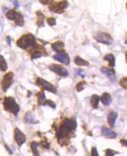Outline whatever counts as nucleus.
Wrapping results in <instances>:
<instances>
[{
	"instance_id": "f257e3e1",
	"label": "nucleus",
	"mask_w": 127,
	"mask_h": 156,
	"mask_svg": "<svg viewBox=\"0 0 127 156\" xmlns=\"http://www.w3.org/2000/svg\"><path fill=\"white\" fill-rule=\"evenodd\" d=\"M55 129L58 143L61 146H67L70 143V140L73 137L74 131L72 130L62 123L58 129L56 128Z\"/></svg>"
},
{
	"instance_id": "f03ea898",
	"label": "nucleus",
	"mask_w": 127,
	"mask_h": 156,
	"mask_svg": "<svg viewBox=\"0 0 127 156\" xmlns=\"http://www.w3.org/2000/svg\"><path fill=\"white\" fill-rule=\"evenodd\" d=\"M36 44L35 36L30 33L23 35L17 41V46L24 50L32 48Z\"/></svg>"
},
{
	"instance_id": "7ed1b4c3",
	"label": "nucleus",
	"mask_w": 127,
	"mask_h": 156,
	"mask_svg": "<svg viewBox=\"0 0 127 156\" xmlns=\"http://www.w3.org/2000/svg\"><path fill=\"white\" fill-rule=\"evenodd\" d=\"M3 105L5 111L13 114L15 116H17L20 111L19 105L16 102L15 99L11 97L4 98Z\"/></svg>"
},
{
	"instance_id": "20e7f679",
	"label": "nucleus",
	"mask_w": 127,
	"mask_h": 156,
	"mask_svg": "<svg viewBox=\"0 0 127 156\" xmlns=\"http://www.w3.org/2000/svg\"><path fill=\"white\" fill-rule=\"evenodd\" d=\"M68 7L69 2L67 0H62L59 2H54L50 4L49 7V9L54 13L61 14L64 13Z\"/></svg>"
},
{
	"instance_id": "39448f33",
	"label": "nucleus",
	"mask_w": 127,
	"mask_h": 156,
	"mask_svg": "<svg viewBox=\"0 0 127 156\" xmlns=\"http://www.w3.org/2000/svg\"><path fill=\"white\" fill-rule=\"evenodd\" d=\"M6 17L8 20L14 21L15 23L18 26H22L24 25L25 21L21 14L14 9L9 10L6 13Z\"/></svg>"
},
{
	"instance_id": "423d86ee",
	"label": "nucleus",
	"mask_w": 127,
	"mask_h": 156,
	"mask_svg": "<svg viewBox=\"0 0 127 156\" xmlns=\"http://www.w3.org/2000/svg\"><path fill=\"white\" fill-rule=\"evenodd\" d=\"M93 38L98 42L103 43L107 45L111 44L113 42L112 36H111L110 34H109L107 32H97L94 35Z\"/></svg>"
},
{
	"instance_id": "0eeeda50",
	"label": "nucleus",
	"mask_w": 127,
	"mask_h": 156,
	"mask_svg": "<svg viewBox=\"0 0 127 156\" xmlns=\"http://www.w3.org/2000/svg\"><path fill=\"white\" fill-rule=\"evenodd\" d=\"M36 84L37 85L41 87L43 90H46L54 94L57 92L56 88L52 83L41 77H38L36 79Z\"/></svg>"
},
{
	"instance_id": "6e6552de",
	"label": "nucleus",
	"mask_w": 127,
	"mask_h": 156,
	"mask_svg": "<svg viewBox=\"0 0 127 156\" xmlns=\"http://www.w3.org/2000/svg\"><path fill=\"white\" fill-rule=\"evenodd\" d=\"M30 52L32 59H38L41 58L42 56L47 55L45 49L38 44H35L33 47H32Z\"/></svg>"
},
{
	"instance_id": "1a4fd4ad",
	"label": "nucleus",
	"mask_w": 127,
	"mask_h": 156,
	"mask_svg": "<svg viewBox=\"0 0 127 156\" xmlns=\"http://www.w3.org/2000/svg\"><path fill=\"white\" fill-rule=\"evenodd\" d=\"M14 76V73L11 71L6 73L4 75L1 82L2 90H3L4 92L5 93L7 92V91L8 90V88L11 87V85L13 83Z\"/></svg>"
},
{
	"instance_id": "9d476101",
	"label": "nucleus",
	"mask_w": 127,
	"mask_h": 156,
	"mask_svg": "<svg viewBox=\"0 0 127 156\" xmlns=\"http://www.w3.org/2000/svg\"><path fill=\"white\" fill-rule=\"evenodd\" d=\"M49 69L50 70L61 77H67L69 75V72L67 69L61 64H52L49 66Z\"/></svg>"
},
{
	"instance_id": "9b49d317",
	"label": "nucleus",
	"mask_w": 127,
	"mask_h": 156,
	"mask_svg": "<svg viewBox=\"0 0 127 156\" xmlns=\"http://www.w3.org/2000/svg\"><path fill=\"white\" fill-rule=\"evenodd\" d=\"M53 59L67 66L69 65L70 63V59L69 56L66 52L58 53V54L53 56Z\"/></svg>"
},
{
	"instance_id": "f8f14e48",
	"label": "nucleus",
	"mask_w": 127,
	"mask_h": 156,
	"mask_svg": "<svg viewBox=\"0 0 127 156\" xmlns=\"http://www.w3.org/2000/svg\"><path fill=\"white\" fill-rule=\"evenodd\" d=\"M14 139L18 146H21L26 141V136L18 128L14 130Z\"/></svg>"
},
{
	"instance_id": "ddd939ff",
	"label": "nucleus",
	"mask_w": 127,
	"mask_h": 156,
	"mask_svg": "<svg viewBox=\"0 0 127 156\" xmlns=\"http://www.w3.org/2000/svg\"><path fill=\"white\" fill-rule=\"evenodd\" d=\"M62 123L73 131H75L77 127V123L76 120L73 118L69 119V118L65 117L63 120Z\"/></svg>"
},
{
	"instance_id": "4468645a",
	"label": "nucleus",
	"mask_w": 127,
	"mask_h": 156,
	"mask_svg": "<svg viewBox=\"0 0 127 156\" xmlns=\"http://www.w3.org/2000/svg\"><path fill=\"white\" fill-rule=\"evenodd\" d=\"M101 135L107 139H115L117 137V134L113 132L111 129L109 128L106 127V126H103L101 129Z\"/></svg>"
},
{
	"instance_id": "2eb2a0df",
	"label": "nucleus",
	"mask_w": 127,
	"mask_h": 156,
	"mask_svg": "<svg viewBox=\"0 0 127 156\" xmlns=\"http://www.w3.org/2000/svg\"><path fill=\"white\" fill-rule=\"evenodd\" d=\"M51 47L53 50L58 53H63L65 52V50L64 49V43L62 41H56L51 44Z\"/></svg>"
},
{
	"instance_id": "dca6fc26",
	"label": "nucleus",
	"mask_w": 127,
	"mask_h": 156,
	"mask_svg": "<svg viewBox=\"0 0 127 156\" xmlns=\"http://www.w3.org/2000/svg\"><path fill=\"white\" fill-rule=\"evenodd\" d=\"M118 117V114L116 112H110L107 117V122L108 125L111 127L114 128L116 119Z\"/></svg>"
},
{
	"instance_id": "f3484780",
	"label": "nucleus",
	"mask_w": 127,
	"mask_h": 156,
	"mask_svg": "<svg viewBox=\"0 0 127 156\" xmlns=\"http://www.w3.org/2000/svg\"><path fill=\"white\" fill-rule=\"evenodd\" d=\"M100 70L103 74H106V76L109 77V78L114 79V77L115 75V72L113 69L108 68L107 67H102L100 69Z\"/></svg>"
},
{
	"instance_id": "a211bd4d",
	"label": "nucleus",
	"mask_w": 127,
	"mask_h": 156,
	"mask_svg": "<svg viewBox=\"0 0 127 156\" xmlns=\"http://www.w3.org/2000/svg\"><path fill=\"white\" fill-rule=\"evenodd\" d=\"M38 20L36 21V25L39 28H42L44 26V20L45 15L41 11H38L36 12Z\"/></svg>"
},
{
	"instance_id": "6ab92c4d",
	"label": "nucleus",
	"mask_w": 127,
	"mask_h": 156,
	"mask_svg": "<svg viewBox=\"0 0 127 156\" xmlns=\"http://www.w3.org/2000/svg\"><path fill=\"white\" fill-rule=\"evenodd\" d=\"M100 99H101V101L102 102V103L105 105V106H108L110 104V103L112 101V98H111V95L108 93H104L101 98H100Z\"/></svg>"
},
{
	"instance_id": "aec40b11",
	"label": "nucleus",
	"mask_w": 127,
	"mask_h": 156,
	"mask_svg": "<svg viewBox=\"0 0 127 156\" xmlns=\"http://www.w3.org/2000/svg\"><path fill=\"white\" fill-rule=\"evenodd\" d=\"M74 63L79 66H89V63L85 60V59H82L81 57L77 56L74 59Z\"/></svg>"
},
{
	"instance_id": "412c9836",
	"label": "nucleus",
	"mask_w": 127,
	"mask_h": 156,
	"mask_svg": "<svg viewBox=\"0 0 127 156\" xmlns=\"http://www.w3.org/2000/svg\"><path fill=\"white\" fill-rule=\"evenodd\" d=\"M103 59L108 62L109 66L110 67H114L115 66V58L112 54L109 53L106 55Z\"/></svg>"
},
{
	"instance_id": "4be33fe9",
	"label": "nucleus",
	"mask_w": 127,
	"mask_h": 156,
	"mask_svg": "<svg viewBox=\"0 0 127 156\" xmlns=\"http://www.w3.org/2000/svg\"><path fill=\"white\" fill-rule=\"evenodd\" d=\"M99 101H100V97L99 95L96 94H94L91 96L90 99V103L94 109H97L98 108Z\"/></svg>"
},
{
	"instance_id": "5701e85b",
	"label": "nucleus",
	"mask_w": 127,
	"mask_h": 156,
	"mask_svg": "<svg viewBox=\"0 0 127 156\" xmlns=\"http://www.w3.org/2000/svg\"><path fill=\"white\" fill-rule=\"evenodd\" d=\"M8 69L7 63L4 56L0 55V70L2 71H5Z\"/></svg>"
},
{
	"instance_id": "b1692460",
	"label": "nucleus",
	"mask_w": 127,
	"mask_h": 156,
	"mask_svg": "<svg viewBox=\"0 0 127 156\" xmlns=\"http://www.w3.org/2000/svg\"><path fill=\"white\" fill-rule=\"evenodd\" d=\"M40 144V143H37L36 141H33L32 142V143L31 144V148L32 149V153H34V155L35 156H39V152L37 149V147L39 146V145Z\"/></svg>"
},
{
	"instance_id": "393cba45",
	"label": "nucleus",
	"mask_w": 127,
	"mask_h": 156,
	"mask_svg": "<svg viewBox=\"0 0 127 156\" xmlns=\"http://www.w3.org/2000/svg\"><path fill=\"white\" fill-rule=\"evenodd\" d=\"M25 120L26 122H28L30 123H35V117L33 114L31 112H28L25 117Z\"/></svg>"
},
{
	"instance_id": "a878e982",
	"label": "nucleus",
	"mask_w": 127,
	"mask_h": 156,
	"mask_svg": "<svg viewBox=\"0 0 127 156\" xmlns=\"http://www.w3.org/2000/svg\"><path fill=\"white\" fill-rule=\"evenodd\" d=\"M43 91L44 90H42V91H40V92H38L36 94V96L38 97V105H42L43 102H44V100L46 98Z\"/></svg>"
},
{
	"instance_id": "bb28decb",
	"label": "nucleus",
	"mask_w": 127,
	"mask_h": 156,
	"mask_svg": "<svg viewBox=\"0 0 127 156\" xmlns=\"http://www.w3.org/2000/svg\"><path fill=\"white\" fill-rule=\"evenodd\" d=\"M42 105H47L50 108H52V109H56V105L55 102L50 99H46L44 101V102H43Z\"/></svg>"
},
{
	"instance_id": "cd10ccee",
	"label": "nucleus",
	"mask_w": 127,
	"mask_h": 156,
	"mask_svg": "<svg viewBox=\"0 0 127 156\" xmlns=\"http://www.w3.org/2000/svg\"><path fill=\"white\" fill-rule=\"evenodd\" d=\"M85 84H86V82L85 81H80L78 83H77L76 85V88L77 92H81L82 91H83L84 90V85Z\"/></svg>"
},
{
	"instance_id": "c85d7f7f",
	"label": "nucleus",
	"mask_w": 127,
	"mask_h": 156,
	"mask_svg": "<svg viewBox=\"0 0 127 156\" xmlns=\"http://www.w3.org/2000/svg\"><path fill=\"white\" fill-rule=\"evenodd\" d=\"M119 84H120V85L123 88H124V90H126L127 89V77H125L122 78V79L120 81Z\"/></svg>"
},
{
	"instance_id": "c756f323",
	"label": "nucleus",
	"mask_w": 127,
	"mask_h": 156,
	"mask_svg": "<svg viewBox=\"0 0 127 156\" xmlns=\"http://www.w3.org/2000/svg\"><path fill=\"white\" fill-rule=\"evenodd\" d=\"M119 152H115V151H114L111 149H107L106 151V156H113L116 155L117 154H118Z\"/></svg>"
},
{
	"instance_id": "7c9ffc66",
	"label": "nucleus",
	"mask_w": 127,
	"mask_h": 156,
	"mask_svg": "<svg viewBox=\"0 0 127 156\" xmlns=\"http://www.w3.org/2000/svg\"><path fill=\"white\" fill-rule=\"evenodd\" d=\"M47 22L48 23V25L50 26H53L54 25H55L56 24V19L53 17H50V18H48L47 19Z\"/></svg>"
},
{
	"instance_id": "2f4dec72",
	"label": "nucleus",
	"mask_w": 127,
	"mask_h": 156,
	"mask_svg": "<svg viewBox=\"0 0 127 156\" xmlns=\"http://www.w3.org/2000/svg\"><path fill=\"white\" fill-rule=\"evenodd\" d=\"M91 155L92 156H99V154L97 152V149L96 147H93L91 151Z\"/></svg>"
},
{
	"instance_id": "473e14b6",
	"label": "nucleus",
	"mask_w": 127,
	"mask_h": 156,
	"mask_svg": "<svg viewBox=\"0 0 127 156\" xmlns=\"http://www.w3.org/2000/svg\"><path fill=\"white\" fill-rule=\"evenodd\" d=\"M43 5H50L53 2V0H39Z\"/></svg>"
},
{
	"instance_id": "72a5a7b5",
	"label": "nucleus",
	"mask_w": 127,
	"mask_h": 156,
	"mask_svg": "<svg viewBox=\"0 0 127 156\" xmlns=\"http://www.w3.org/2000/svg\"><path fill=\"white\" fill-rule=\"evenodd\" d=\"M41 144H42L43 147L45 149H49L50 143L47 141V140L42 141L41 142Z\"/></svg>"
},
{
	"instance_id": "f704fd0d",
	"label": "nucleus",
	"mask_w": 127,
	"mask_h": 156,
	"mask_svg": "<svg viewBox=\"0 0 127 156\" xmlns=\"http://www.w3.org/2000/svg\"><path fill=\"white\" fill-rule=\"evenodd\" d=\"M120 143L125 147H127V140H124V139H121L120 140Z\"/></svg>"
},
{
	"instance_id": "c9c22d12",
	"label": "nucleus",
	"mask_w": 127,
	"mask_h": 156,
	"mask_svg": "<svg viewBox=\"0 0 127 156\" xmlns=\"http://www.w3.org/2000/svg\"><path fill=\"white\" fill-rule=\"evenodd\" d=\"M5 148H6V149L8 150V152H9V153L10 154V155H12V150L8 146V145L7 144H5Z\"/></svg>"
},
{
	"instance_id": "e433bc0d",
	"label": "nucleus",
	"mask_w": 127,
	"mask_h": 156,
	"mask_svg": "<svg viewBox=\"0 0 127 156\" xmlns=\"http://www.w3.org/2000/svg\"><path fill=\"white\" fill-rule=\"evenodd\" d=\"M76 73L77 75H81L82 73H83V70L82 69H77V70H76Z\"/></svg>"
},
{
	"instance_id": "4c0bfd02",
	"label": "nucleus",
	"mask_w": 127,
	"mask_h": 156,
	"mask_svg": "<svg viewBox=\"0 0 127 156\" xmlns=\"http://www.w3.org/2000/svg\"><path fill=\"white\" fill-rule=\"evenodd\" d=\"M14 5H15V7H16V8H18V2H17V0H14Z\"/></svg>"
},
{
	"instance_id": "58836bf2",
	"label": "nucleus",
	"mask_w": 127,
	"mask_h": 156,
	"mask_svg": "<svg viewBox=\"0 0 127 156\" xmlns=\"http://www.w3.org/2000/svg\"><path fill=\"white\" fill-rule=\"evenodd\" d=\"M7 41L8 42V43L10 45L11 44V38L9 36H7Z\"/></svg>"
},
{
	"instance_id": "ea45409f",
	"label": "nucleus",
	"mask_w": 127,
	"mask_h": 156,
	"mask_svg": "<svg viewBox=\"0 0 127 156\" xmlns=\"http://www.w3.org/2000/svg\"><path fill=\"white\" fill-rule=\"evenodd\" d=\"M32 95V92L31 91H28V97L29 98Z\"/></svg>"
},
{
	"instance_id": "a19ab883",
	"label": "nucleus",
	"mask_w": 127,
	"mask_h": 156,
	"mask_svg": "<svg viewBox=\"0 0 127 156\" xmlns=\"http://www.w3.org/2000/svg\"><path fill=\"white\" fill-rule=\"evenodd\" d=\"M88 135L90 136H93V134H92V133H91V132H89L88 133Z\"/></svg>"
}]
</instances>
